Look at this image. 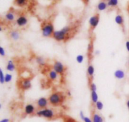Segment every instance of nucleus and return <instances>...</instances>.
Returning <instances> with one entry per match:
<instances>
[{
    "mask_svg": "<svg viewBox=\"0 0 129 122\" xmlns=\"http://www.w3.org/2000/svg\"><path fill=\"white\" fill-rule=\"evenodd\" d=\"M71 30L70 26H65L61 30H55L52 37L57 42L65 41L66 39H69Z\"/></svg>",
    "mask_w": 129,
    "mask_h": 122,
    "instance_id": "nucleus-1",
    "label": "nucleus"
},
{
    "mask_svg": "<svg viewBox=\"0 0 129 122\" xmlns=\"http://www.w3.org/2000/svg\"><path fill=\"white\" fill-rule=\"evenodd\" d=\"M49 104L52 106H58L61 105L65 101V95L61 92H52L48 97Z\"/></svg>",
    "mask_w": 129,
    "mask_h": 122,
    "instance_id": "nucleus-2",
    "label": "nucleus"
},
{
    "mask_svg": "<svg viewBox=\"0 0 129 122\" xmlns=\"http://www.w3.org/2000/svg\"><path fill=\"white\" fill-rule=\"evenodd\" d=\"M54 31V27L52 23L45 22L43 24L41 27L42 35L44 37H52Z\"/></svg>",
    "mask_w": 129,
    "mask_h": 122,
    "instance_id": "nucleus-3",
    "label": "nucleus"
},
{
    "mask_svg": "<svg viewBox=\"0 0 129 122\" xmlns=\"http://www.w3.org/2000/svg\"><path fill=\"white\" fill-rule=\"evenodd\" d=\"M37 116L39 117H43L48 120H52L55 116V112L54 110L50 108H44L38 110L36 112Z\"/></svg>",
    "mask_w": 129,
    "mask_h": 122,
    "instance_id": "nucleus-4",
    "label": "nucleus"
},
{
    "mask_svg": "<svg viewBox=\"0 0 129 122\" xmlns=\"http://www.w3.org/2000/svg\"><path fill=\"white\" fill-rule=\"evenodd\" d=\"M53 70L60 75H63L66 70V68L61 62L56 60L53 64Z\"/></svg>",
    "mask_w": 129,
    "mask_h": 122,
    "instance_id": "nucleus-5",
    "label": "nucleus"
},
{
    "mask_svg": "<svg viewBox=\"0 0 129 122\" xmlns=\"http://www.w3.org/2000/svg\"><path fill=\"white\" fill-rule=\"evenodd\" d=\"M19 88L22 91H27L31 87V81L29 78H23L19 82Z\"/></svg>",
    "mask_w": 129,
    "mask_h": 122,
    "instance_id": "nucleus-6",
    "label": "nucleus"
},
{
    "mask_svg": "<svg viewBox=\"0 0 129 122\" xmlns=\"http://www.w3.org/2000/svg\"><path fill=\"white\" fill-rule=\"evenodd\" d=\"M100 22V15L99 14H96L93 15L89 18V28L91 30H94L96 28L99 24Z\"/></svg>",
    "mask_w": 129,
    "mask_h": 122,
    "instance_id": "nucleus-7",
    "label": "nucleus"
},
{
    "mask_svg": "<svg viewBox=\"0 0 129 122\" xmlns=\"http://www.w3.org/2000/svg\"><path fill=\"white\" fill-rule=\"evenodd\" d=\"M49 104V100H48V98H46V97H40L36 101L37 106V108L39 110L46 108Z\"/></svg>",
    "mask_w": 129,
    "mask_h": 122,
    "instance_id": "nucleus-8",
    "label": "nucleus"
},
{
    "mask_svg": "<svg viewBox=\"0 0 129 122\" xmlns=\"http://www.w3.org/2000/svg\"><path fill=\"white\" fill-rule=\"evenodd\" d=\"M28 22V20L25 15H20L16 19V24L19 27H23L26 26Z\"/></svg>",
    "mask_w": 129,
    "mask_h": 122,
    "instance_id": "nucleus-9",
    "label": "nucleus"
},
{
    "mask_svg": "<svg viewBox=\"0 0 129 122\" xmlns=\"http://www.w3.org/2000/svg\"><path fill=\"white\" fill-rule=\"evenodd\" d=\"M9 35L11 40L13 41H18L21 38V34L17 30H13L10 31L9 33Z\"/></svg>",
    "mask_w": 129,
    "mask_h": 122,
    "instance_id": "nucleus-10",
    "label": "nucleus"
},
{
    "mask_svg": "<svg viewBox=\"0 0 129 122\" xmlns=\"http://www.w3.org/2000/svg\"><path fill=\"white\" fill-rule=\"evenodd\" d=\"M25 113L27 115H31L35 113V107L33 104H27L24 108Z\"/></svg>",
    "mask_w": 129,
    "mask_h": 122,
    "instance_id": "nucleus-11",
    "label": "nucleus"
},
{
    "mask_svg": "<svg viewBox=\"0 0 129 122\" xmlns=\"http://www.w3.org/2000/svg\"><path fill=\"white\" fill-rule=\"evenodd\" d=\"M115 78L118 80H122L125 77V73L122 69H118L114 72Z\"/></svg>",
    "mask_w": 129,
    "mask_h": 122,
    "instance_id": "nucleus-12",
    "label": "nucleus"
},
{
    "mask_svg": "<svg viewBox=\"0 0 129 122\" xmlns=\"http://www.w3.org/2000/svg\"><path fill=\"white\" fill-rule=\"evenodd\" d=\"M115 21L116 24H118L119 26H120L123 29V27H124V19H123V16L122 15L118 14L115 18Z\"/></svg>",
    "mask_w": 129,
    "mask_h": 122,
    "instance_id": "nucleus-13",
    "label": "nucleus"
},
{
    "mask_svg": "<svg viewBox=\"0 0 129 122\" xmlns=\"http://www.w3.org/2000/svg\"><path fill=\"white\" fill-rule=\"evenodd\" d=\"M15 68H16V67H15V63H14L13 61L11 60V59H10V60L8 61L6 66V70H7L8 72H12L15 71Z\"/></svg>",
    "mask_w": 129,
    "mask_h": 122,
    "instance_id": "nucleus-14",
    "label": "nucleus"
},
{
    "mask_svg": "<svg viewBox=\"0 0 129 122\" xmlns=\"http://www.w3.org/2000/svg\"><path fill=\"white\" fill-rule=\"evenodd\" d=\"M48 77H49V78L50 80L55 81L58 78L59 74L55 70H54L52 69L49 72V73H48Z\"/></svg>",
    "mask_w": 129,
    "mask_h": 122,
    "instance_id": "nucleus-15",
    "label": "nucleus"
},
{
    "mask_svg": "<svg viewBox=\"0 0 129 122\" xmlns=\"http://www.w3.org/2000/svg\"><path fill=\"white\" fill-rule=\"evenodd\" d=\"M5 19L9 22H12L15 20V15L12 11H8L5 16Z\"/></svg>",
    "mask_w": 129,
    "mask_h": 122,
    "instance_id": "nucleus-16",
    "label": "nucleus"
},
{
    "mask_svg": "<svg viewBox=\"0 0 129 122\" xmlns=\"http://www.w3.org/2000/svg\"><path fill=\"white\" fill-rule=\"evenodd\" d=\"M92 120L93 122H104L103 118L97 113H94L92 115Z\"/></svg>",
    "mask_w": 129,
    "mask_h": 122,
    "instance_id": "nucleus-17",
    "label": "nucleus"
},
{
    "mask_svg": "<svg viewBox=\"0 0 129 122\" xmlns=\"http://www.w3.org/2000/svg\"><path fill=\"white\" fill-rule=\"evenodd\" d=\"M94 73V67L93 65L89 64L88 65V68H87V74L89 78H91L93 77Z\"/></svg>",
    "mask_w": 129,
    "mask_h": 122,
    "instance_id": "nucleus-18",
    "label": "nucleus"
},
{
    "mask_svg": "<svg viewBox=\"0 0 129 122\" xmlns=\"http://www.w3.org/2000/svg\"><path fill=\"white\" fill-rule=\"evenodd\" d=\"M108 3L105 1H101L97 5V8L99 11H104L107 8Z\"/></svg>",
    "mask_w": 129,
    "mask_h": 122,
    "instance_id": "nucleus-19",
    "label": "nucleus"
},
{
    "mask_svg": "<svg viewBox=\"0 0 129 122\" xmlns=\"http://www.w3.org/2000/svg\"><path fill=\"white\" fill-rule=\"evenodd\" d=\"M35 61H36L37 63L39 65L40 67H44L45 65V59L43 58L42 56H38L35 58Z\"/></svg>",
    "mask_w": 129,
    "mask_h": 122,
    "instance_id": "nucleus-20",
    "label": "nucleus"
},
{
    "mask_svg": "<svg viewBox=\"0 0 129 122\" xmlns=\"http://www.w3.org/2000/svg\"><path fill=\"white\" fill-rule=\"evenodd\" d=\"M91 102L93 105H95L98 102V95L97 92H95V91L91 92Z\"/></svg>",
    "mask_w": 129,
    "mask_h": 122,
    "instance_id": "nucleus-21",
    "label": "nucleus"
},
{
    "mask_svg": "<svg viewBox=\"0 0 129 122\" xmlns=\"http://www.w3.org/2000/svg\"><path fill=\"white\" fill-rule=\"evenodd\" d=\"M13 79V75L11 73H6L5 74V83H10L11 82Z\"/></svg>",
    "mask_w": 129,
    "mask_h": 122,
    "instance_id": "nucleus-22",
    "label": "nucleus"
},
{
    "mask_svg": "<svg viewBox=\"0 0 129 122\" xmlns=\"http://www.w3.org/2000/svg\"><path fill=\"white\" fill-rule=\"evenodd\" d=\"M108 6H111V7H115L118 5V0H110V1L107 2Z\"/></svg>",
    "mask_w": 129,
    "mask_h": 122,
    "instance_id": "nucleus-23",
    "label": "nucleus"
},
{
    "mask_svg": "<svg viewBox=\"0 0 129 122\" xmlns=\"http://www.w3.org/2000/svg\"><path fill=\"white\" fill-rule=\"evenodd\" d=\"M84 57L83 54H78L76 56V62L79 64H81L83 62V61H84Z\"/></svg>",
    "mask_w": 129,
    "mask_h": 122,
    "instance_id": "nucleus-24",
    "label": "nucleus"
},
{
    "mask_svg": "<svg viewBox=\"0 0 129 122\" xmlns=\"http://www.w3.org/2000/svg\"><path fill=\"white\" fill-rule=\"evenodd\" d=\"M27 0H15V3L16 5L18 6H23L25 5Z\"/></svg>",
    "mask_w": 129,
    "mask_h": 122,
    "instance_id": "nucleus-25",
    "label": "nucleus"
},
{
    "mask_svg": "<svg viewBox=\"0 0 129 122\" xmlns=\"http://www.w3.org/2000/svg\"><path fill=\"white\" fill-rule=\"evenodd\" d=\"M5 75L4 74L3 71V70L1 68V69H0V83H1V84H3L4 83H5Z\"/></svg>",
    "mask_w": 129,
    "mask_h": 122,
    "instance_id": "nucleus-26",
    "label": "nucleus"
},
{
    "mask_svg": "<svg viewBox=\"0 0 129 122\" xmlns=\"http://www.w3.org/2000/svg\"><path fill=\"white\" fill-rule=\"evenodd\" d=\"M96 108L99 111H101V110H103V103L100 101H98L95 104Z\"/></svg>",
    "mask_w": 129,
    "mask_h": 122,
    "instance_id": "nucleus-27",
    "label": "nucleus"
},
{
    "mask_svg": "<svg viewBox=\"0 0 129 122\" xmlns=\"http://www.w3.org/2000/svg\"><path fill=\"white\" fill-rule=\"evenodd\" d=\"M89 89H90L91 92H93V91L96 92L97 91L96 85L94 82H91V83L89 84Z\"/></svg>",
    "mask_w": 129,
    "mask_h": 122,
    "instance_id": "nucleus-28",
    "label": "nucleus"
},
{
    "mask_svg": "<svg viewBox=\"0 0 129 122\" xmlns=\"http://www.w3.org/2000/svg\"><path fill=\"white\" fill-rule=\"evenodd\" d=\"M0 56L1 57H5L6 56V51L3 46H0Z\"/></svg>",
    "mask_w": 129,
    "mask_h": 122,
    "instance_id": "nucleus-29",
    "label": "nucleus"
},
{
    "mask_svg": "<svg viewBox=\"0 0 129 122\" xmlns=\"http://www.w3.org/2000/svg\"><path fill=\"white\" fill-rule=\"evenodd\" d=\"M83 121H84V122H93V120L89 118V117H87V116H85Z\"/></svg>",
    "mask_w": 129,
    "mask_h": 122,
    "instance_id": "nucleus-30",
    "label": "nucleus"
},
{
    "mask_svg": "<svg viewBox=\"0 0 129 122\" xmlns=\"http://www.w3.org/2000/svg\"><path fill=\"white\" fill-rule=\"evenodd\" d=\"M79 116H80V118L82 119V120H84V118H85V115H84V113H83V111H80V113H79Z\"/></svg>",
    "mask_w": 129,
    "mask_h": 122,
    "instance_id": "nucleus-31",
    "label": "nucleus"
},
{
    "mask_svg": "<svg viewBox=\"0 0 129 122\" xmlns=\"http://www.w3.org/2000/svg\"><path fill=\"white\" fill-rule=\"evenodd\" d=\"M125 47L127 51L129 52V40H127V41L125 43Z\"/></svg>",
    "mask_w": 129,
    "mask_h": 122,
    "instance_id": "nucleus-32",
    "label": "nucleus"
},
{
    "mask_svg": "<svg viewBox=\"0 0 129 122\" xmlns=\"http://www.w3.org/2000/svg\"><path fill=\"white\" fill-rule=\"evenodd\" d=\"M9 121H10V120H9L8 118H4L3 119V120H1L0 122H9Z\"/></svg>",
    "mask_w": 129,
    "mask_h": 122,
    "instance_id": "nucleus-33",
    "label": "nucleus"
},
{
    "mask_svg": "<svg viewBox=\"0 0 129 122\" xmlns=\"http://www.w3.org/2000/svg\"><path fill=\"white\" fill-rule=\"evenodd\" d=\"M67 95H68V96H71V93L70 91H68V92H67Z\"/></svg>",
    "mask_w": 129,
    "mask_h": 122,
    "instance_id": "nucleus-34",
    "label": "nucleus"
},
{
    "mask_svg": "<svg viewBox=\"0 0 129 122\" xmlns=\"http://www.w3.org/2000/svg\"><path fill=\"white\" fill-rule=\"evenodd\" d=\"M126 105H127V108H128V109L129 110V99L128 100H127V103H126Z\"/></svg>",
    "mask_w": 129,
    "mask_h": 122,
    "instance_id": "nucleus-35",
    "label": "nucleus"
},
{
    "mask_svg": "<svg viewBox=\"0 0 129 122\" xmlns=\"http://www.w3.org/2000/svg\"><path fill=\"white\" fill-rule=\"evenodd\" d=\"M128 65H129V58H128Z\"/></svg>",
    "mask_w": 129,
    "mask_h": 122,
    "instance_id": "nucleus-36",
    "label": "nucleus"
},
{
    "mask_svg": "<svg viewBox=\"0 0 129 122\" xmlns=\"http://www.w3.org/2000/svg\"><path fill=\"white\" fill-rule=\"evenodd\" d=\"M107 1H110V0H107Z\"/></svg>",
    "mask_w": 129,
    "mask_h": 122,
    "instance_id": "nucleus-37",
    "label": "nucleus"
}]
</instances>
